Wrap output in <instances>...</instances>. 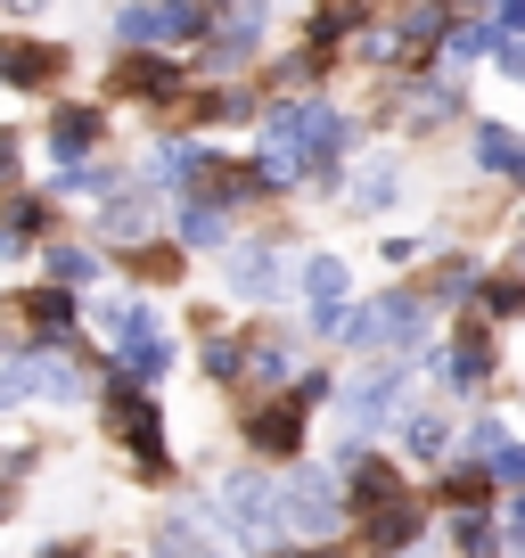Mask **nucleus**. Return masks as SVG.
<instances>
[{"label": "nucleus", "instance_id": "obj_1", "mask_svg": "<svg viewBox=\"0 0 525 558\" xmlns=\"http://www.w3.org/2000/svg\"><path fill=\"white\" fill-rule=\"evenodd\" d=\"M353 148V123L329 99H271L255 123V173L271 181V197L288 190H337V165Z\"/></svg>", "mask_w": 525, "mask_h": 558}, {"label": "nucleus", "instance_id": "obj_2", "mask_svg": "<svg viewBox=\"0 0 525 558\" xmlns=\"http://www.w3.org/2000/svg\"><path fill=\"white\" fill-rule=\"evenodd\" d=\"M99 436L141 469V485H173V427H164V402L148 395V386H132L123 369L99 378Z\"/></svg>", "mask_w": 525, "mask_h": 558}, {"label": "nucleus", "instance_id": "obj_3", "mask_svg": "<svg viewBox=\"0 0 525 558\" xmlns=\"http://www.w3.org/2000/svg\"><path fill=\"white\" fill-rule=\"evenodd\" d=\"M213 534L239 542L246 558H280V550H288V525H280V476H262L255 460H246V469H230L222 485H213Z\"/></svg>", "mask_w": 525, "mask_h": 558}, {"label": "nucleus", "instance_id": "obj_4", "mask_svg": "<svg viewBox=\"0 0 525 558\" xmlns=\"http://www.w3.org/2000/svg\"><path fill=\"white\" fill-rule=\"evenodd\" d=\"M0 378H9V402H41V411H83V402H99V378H107V353H41L25 345L17 362H0Z\"/></svg>", "mask_w": 525, "mask_h": 558}, {"label": "nucleus", "instance_id": "obj_5", "mask_svg": "<svg viewBox=\"0 0 525 558\" xmlns=\"http://www.w3.org/2000/svg\"><path fill=\"white\" fill-rule=\"evenodd\" d=\"M0 320L41 353H90V304L50 288V279H17L9 296H0Z\"/></svg>", "mask_w": 525, "mask_h": 558}, {"label": "nucleus", "instance_id": "obj_6", "mask_svg": "<svg viewBox=\"0 0 525 558\" xmlns=\"http://www.w3.org/2000/svg\"><path fill=\"white\" fill-rule=\"evenodd\" d=\"M345 476L329 460H296L280 476V525H288V550H329L337 525H345Z\"/></svg>", "mask_w": 525, "mask_h": 558}, {"label": "nucleus", "instance_id": "obj_7", "mask_svg": "<svg viewBox=\"0 0 525 558\" xmlns=\"http://www.w3.org/2000/svg\"><path fill=\"white\" fill-rule=\"evenodd\" d=\"M107 34H115V50H123V58L206 50V34H213V9H164V0H148V9H115V17H107Z\"/></svg>", "mask_w": 525, "mask_h": 558}, {"label": "nucleus", "instance_id": "obj_8", "mask_svg": "<svg viewBox=\"0 0 525 558\" xmlns=\"http://www.w3.org/2000/svg\"><path fill=\"white\" fill-rule=\"evenodd\" d=\"M190 90H197V66H190V58H115L99 99H107V107L132 99V107H148L157 123H173L181 107H190Z\"/></svg>", "mask_w": 525, "mask_h": 558}, {"label": "nucleus", "instance_id": "obj_9", "mask_svg": "<svg viewBox=\"0 0 525 558\" xmlns=\"http://www.w3.org/2000/svg\"><path fill=\"white\" fill-rule=\"evenodd\" d=\"M419 337H427V296L386 288V296H369V304L345 313V337H337V345H353V353H411Z\"/></svg>", "mask_w": 525, "mask_h": 558}, {"label": "nucleus", "instance_id": "obj_10", "mask_svg": "<svg viewBox=\"0 0 525 558\" xmlns=\"http://www.w3.org/2000/svg\"><path fill=\"white\" fill-rule=\"evenodd\" d=\"M66 83H74L66 41H41L34 25H25V34H0V90H17V99H58Z\"/></svg>", "mask_w": 525, "mask_h": 558}, {"label": "nucleus", "instance_id": "obj_11", "mask_svg": "<svg viewBox=\"0 0 525 558\" xmlns=\"http://www.w3.org/2000/svg\"><path fill=\"white\" fill-rule=\"evenodd\" d=\"M41 157H50V173L99 165L107 157V99H58L50 123H41Z\"/></svg>", "mask_w": 525, "mask_h": 558}, {"label": "nucleus", "instance_id": "obj_12", "mask_svg": "<svg viewBox=\"0 0 525 558\" xmlns=\"http://www.w3.org/2000/svg\"><path fill=\"white\" fill-rule=\"evenodd\" d=\"M262 34H271V9H213V34L197 50V83H239L255 66Z\"/></svg>", "mask_w": 525, "mask_h": 558}, {"label": "nucleus", "instance_id": "obj_13", "mask_svg": "<svg viewBox=\"0 0 525 558\" xmlns=\"http://www.w3.org/2000/svg\"><path fill=\"white\" fill-rule=\"evenodd\" d=\"M239 436H246V452H255V469H262V460L296 469V460H304V436H313V411H296L288 395H262V402H246Z\"/></svg>", "mask_w": 525, "mask_h": 558}, {"label": "nucleus", "instance_id": "obj_14", "mask_svg": "<svg viewBox=\"0 0 525 558\" xmlns=\"http://www.w3.org/2000/svg\"><path fill=\"white\" fill-rule=\"evenodd\" d=\"M222 288H230L239 304H280L288 288H296V271H288V255H280V246L239 239V246L222 255Z\"/></svg>", "mask_w": 525, "mask_h": 558}, {"label": "nucleus", "instance_id": "obj_15", "mask_svg": "<svg viewBox=\"0 0 525 558\" xmlns=\"http://www.w3.org/2000/svg\"><path fill=\"white\" fill-rule=\"evenodd\" d=\"M403 386H411L403 362H394V369H369V378H353V386H337V418L353 427V444H369L386 418L403 411Z\"/></svg>", "mask_w": 525, "mask_h": 558}, {"label": "nucleus", "instance_id": "obj_16", "mask_svg": "<svg viewBox=\"0 0 525 558\" xmlns=\"http://www.w3.org/2000/svg\"><path fill=\"white\" fill-rule=\"evenodd\" d=\"M157 222H164V197L141 190V173H132V190H123V197H107V206H99V239L123 246V255H132V246H148V239H164Z\"/></svg>", "mask_w": 525, "mask_h": 558}, {"label": "nucleus", "instance_id": "obj_17", "mask_svg": "<svg viewBox=\"0 0 525 558\" xmlns=\"http://www.w3.org/2000/svg\"><path fill=\"white\" fill-rule=\"evenodd\" d=\"M164 239H173L181 255H230V246H239V214L181 197V206H164Z\"/></svg>", "mask_w": 525, "mask_h": 558}, {"label": "nucleus", "instance_id": "obj_18", "mask_svg": "<svg viewBox=\"0 0 525 558\" xmlns=\"http://www.w3.org/2000/svg\"><path fill=\"white\" fill-rule=\"evenodd\" d=\"M107 271H115V255H99L90 239H50L34 255V279H50V288H66V296H90Z\"/></svg>", "mask_w": 525, "mask_h": 558}, {"label": "nucleus", "instance_id": "obj_19", "mask_svg": "<svg viewBox=\"0 0 525 558\" xmlns=\"http://www.w3.org/2000/svg\"><path fill=\"white\" fill-rule=\"evenodd\" d=\"M148 558H230L213 534V509H164L148 525Z\"/></svg>", "mask_w": 525, "mask_h": 558}, {"label": "nucleus", "instance_id": "obj_20", "mask_svg": "<svg viewBox=\"0 0 525 558\" xmlns=\"http://www.w3.org/2000/svg\"><path fill=\"white\" fill-rule=\"evenodd\" d=\"M41 190H50L58 206H90V214H99L107 197H123V190H132V173H123L115 157H99V165H74V173H50Z\"/></svg>", "mask_w": 525, "mask_h": 558}, {"label": "nucleus", "instance_id": "obj_21", "mask_svg": "<svg viewBox=\"0 0 525 558\" xmlns=\"http://www.w3.org/2000/svg\"><path fill=\"white\" fill-rule=\"evenodd\" d=\"M0 230H17V239L34 246V255H41L50 239H66V230H58V197H50V190H34V181L0 197Z\"/></svg>", "mask_w": 525, "mask_h": 558}, {"label": "nucleus", "instance_id": "obj_22", "mask_svg": "<svg viewBox=\"0 0 525 558\" xmlns=\"http://www.w3.org/2000/svg\"><path fill=\"white\" fill-rule=\"evenodd\" d=\"M427 534V518H419V501H394V509H378V518H362V542H369V558H394V550H411V542Z\"/></svg>", "mask_w": 525, "mask_h": 558}, {"label": "nucleus", "instance_id": "obj_23", "mask_svg": "<svg viewBox=\"0 0 525 558\" xmlns=\"http://www.w3.org/2000/svg\"><path fill=\"white\" fill-rule=\"evenodd\" d=\"M115 263H123V279H132L141 296H148V288H173V279L190 271V255H181L173 239H148V246H132V255H115Z\"/></svg>", "mask_w": 525, "mask_h": 558}, {"label": "nucleus", "instance_id": "obj_24", "mask_svg": "<svg viewBox=\"0 0 525 558\" xmlns=\"http://www.w3.org/2000/svg\"><path fill=\"white\" fill-rule=\"evenodd\" d=\"M443 378H452V386H485V378H492V337H485V320H460V337L443 345Z\"/></svg>", "mask_w": 525, "mask_h": 558}, {"label": "nucleus", "instance_id": "obj_25", "mask_svg": "<svg viewBox=\"0 0 525 558\" xmlns=\"http://www.w3.org/2000/svg\"><path fill=\"white\" fill-rule=\"evenodd\" d=\"M296 288H304V304H313V313H345V288H353V271H345V255H304Z\"/></svg>", "mask_w": 525, "mask_h": 558}, {"label": "nucleus", "instance_id": "obj_26", "mask_svg": "<svg viewBox=\"0 0 525 558\" xmlns=\"http://www.w3.org/2000/svg\"><path fill=\"white\" fill-rule=\"evenodd\" d=\"M197 369H206V386H246V337L206 329L197 337Z\"/></svg>", "mask_w": 525, "mask_h": 558}, {"label": "nucleus", "instance_id": "obj_27", "mask_svg": "<svg viewBox=\"0 0 525 558\" xmlns=\"http://www.w3.org/2000/svg\"><path fill=\"white\" fill-rule=\"evenodd\" d=\"M394 197H403V165L394 157H369L362 173H353V214H386Z\"/></svg>", "mask_w": 525, "mask_h": 558}, {"label": "nucleus", "instance_id": "obj_28", "mask_svg": "<svg viewBox=\"0 0 525 558\" xmlns=\"http://www.w3.org/2000/svg\"><path fill=\"white\" fill-rule=\"evenodd\" d=\"M476 165H485V173H517L525 165V148H517V132H509V123H476Z\"/></svg>", "mask_w": 525, "mask_h": 558}, {"label": "nucleus", "instance_id": "obj_29", "mask_svg": "<svg viewBox=\"0 0 525 558\" xmlns=\"http://www.w3.org/2000/svg\"><path fill=\"white\" fill-rule=\"evenodd\" d=\"M403 444H411V460H427V469H436L452 436H443V418H436V411H411V418H403Z\"/></svg>", "mask_w": 525, "mask_h": 558}, {"label": "nucleus", "instance_id": "obj_30", "mask_svg": "<svg viewBox=\"0 0 525 558\" xmlns=\"http://www.w3.org/2000/svg\"><path fill=\"white\" fill-rule=\"evenodd\" d=\"M452 542H460V558H492V550H501V534H492L476 509H460V518H452Z\"/></svg>", "mask_w": 525, "mask_h": 558}, {"label": "nucleus", "instance_id": "obj_31", "mask_svg": "<svg viewBox=\"0 0 525 558\" xmlns=\"http://www.w3.org/2000/svg\"><path fill=\"white\" fill-rule=\"evenodd\" d=\"M25 190V132L17 123H0V197Z\"/></svg>", "mask_w": 525, "mask_h": 558}, {"label": "nucleus", "instance_id": "obj_32", "mask_svg": "<svg viewBox=\"0 0 525 558\" xmlns=\"http://www.w3.org/2000/svg\"><path fill=\"white\" fill-rule=\"evenodd\" d=\"M41 469V444H0V493H17Z\"/></svg>", "mask_w": 525, "mask_h": 558}, {"label": "nucleus", "instance_id": "obj_33", "mask_svg": "<svg viewBox=\"0 0 525 558\" xmlns=\"http://www.w3.org/2000/svg\"><path fill=\"white\" fill-rule=\"evenodd\" d=\"M517 304H525V279H492L485 288V313H517Z\"/></svg>", "mask_w": 525, "mask_h": 558}, {"label": "nucleus", "instance_id": "obj_34", "mask_svg": "<svg viewBox=\"0 0 525 558\" xmlns=\"http://www.w3.org/2000/svg\"><path fill=\"white\" fill-rule=\"evenodd\" d=\"M34 558H99V550H90V542H74V534H66V542H41Z\"/></svg>", "mask_w": 525, "mask_h": 558}, {"label": "nucleus", "instance_id": "obj_35", "mask_svg": "<svg viewBox=\"0 0 525 558\" xmlns=\"http://www.w3.org/2000/svg\"><path fill=\"white\" fill-rule=\"evenodd\" d=\"M501 74H509V83H525V41H501Z\"/></svg>", "mask_w": 525, "mask_h": 558}, {"label": "nucleus", "instance_id": "obj_36", "mask_svg": "<svg viewBox=\"0 0 525 558\" xmlns=\"http://www.w3.org/2000/svg\"><path fill=\"white\" fill-rule=\"evenodd\" d=\"M509 542H517V550H525V493H517V501H509Z\"/></svg>", "mask_w": 525, "mask_h": 558}, {"label": "nucleus", "instance_id": "obj_37", "mask_svg": "<svg viewBox=\"0 0 525 558\" xmlns=\"http://www.w3.org/2000/svg\"><path fill=\"white\" fill-rule=\"evenodd\" d=\"M9 518H17V493H0V525H9Z\"/></svg>", "mask_w": 525, "mask_h": 558}, {"label": "nucleus", "instance_id": "obj_38", "mask_svg": "<svg viewBox=\"0 0 525 558\" xmlns=\"http://www.w3.org/2000/svg\"><path fill=\"white\" fill-rule=\"evenodd\" d=\"M9 411H17V402H9V378H0V418H9Z\"/></svg>", "mask_w": 525, "mask_h": 558}, {"label": "nucleus", "instance_id": "obj_39", "mask_svg": "<svg viewBox=\"0 0 525 558\" xmlns=\"http://www.w3.org/2000/svg\"><path fill=\"white\" fill-rule=\"evenodd\" d=\"M115 558H148V550H115Z\"/></svg>", "mask_w": 525, "mask_h": 558}, {"label": "nucleus", "instance_id": "obj_40", "mask_svg": "<svg viewBox=\"0 0 525 558\" xmlns=\"http://www.w3.org/2000/svg\"><path fill=\"white\" fill-rule=\"evenodd\" d=\"M517 181H525V165H517Z\"/></svg>", "mask_w": 525, "mask_h": 558}]
</instances>
